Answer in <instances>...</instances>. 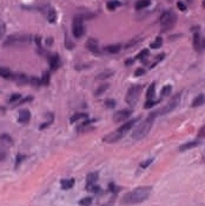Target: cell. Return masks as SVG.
I'll list each match as a JSON object with an SVG mask.
<instances>
[{"label": "cell", "instance_id": "1", "mask_svg": "<svg viewBox=\"0 0 205 206\" xmlns=\"http://www.w3.org/2000/svg\"><path fill=\"white\" fill-rule=\"evenodd\" d=\"M151 192H152V187L151 186L137 187L133 191L126 193L121 199V204H129V205L139 204V203L147 199V197L151 194Z\"/></svg>", "mask_w": 205, "mask_h": 206}, {"label": "cell", "instance_id": "2", "mask_svg": "<svg viewBox=\"0 0 205 206\" xmlns=\"http://www.w3.org/2000/svg\"><path fill=\"white\" fill-rule=\"evenodd\" d=\"M157 115H158L157 111H156V112L150 113L145 119L143 120L138 126L133 130L132 134H131L132 139L133 140H140V139H143V138H145L146 135L149 134V132H150V130H151V127H152V125H153V121H154V119H156Z\"/></svg>", "mask_w": 205, "mask_h": 206}, {"label": "cell", "instance_id": "3", "mask_svg": "<svg viewBox=\"0 0 205 206\" xmlns=\"http://www.w3.org/2000/svg\"><path fill=\"white\" fill-rule=\"evenodd\" d=\"M159 22H160V27H162V32H167L174 27L176 22H177V15L172 10L165 11L160 15Z\"/></svg>", "mask_w": 205, "mask_h": 206}, {"label": "cell", "instance_id": "4", "mask_svg": "<svg viewBox=\"0 0 205 206\" xmlns=\"http://www.w3.org/2000/svg\"><path fill=\"white\" fill-rule=\"evenodd\" d=\"M143 85H132V86L129 88V91H127V93H126V97H125V100L126 103L129 104V105H136L137 104V101L139 99V95L141 93V91H143Z\"/></svg>", "mask_w": 205, "mask_h": 206}, {"label": "cell", "instance_id": "5", "mask_svg": "<svg viewBox=\"0 0 205 206\" xmlns=\"http://www.w3.org/2000/svg\"><path fill=\"white\" fill-rule=\"evenodd\" d=\"M72 33L74 38H80L85 33V28L83 25V17L80 14H77L72 21Z\"/></svg>", "mask_w": 205, "mask_h": 206}, {"label": "cell", "instance_id": "6", "mask_svg": "<svg viewBox=\"0 0 205 206\" xmlns=\"http://www.w3.org/2000/svg\"><path fill=\"white\" fill-rule=\"evenodd\" d=\"M179 101H180V94H176V95L166 104L165 106H163L160 110L157 111L158 115H164V114H167V113H171L176 107L178 106Z\"/></svg>", "mask_w": 205, "mask_h": 206}, {"label": "cell", "instance_id": "7", "mask_svg": "<svg viewBox=\"0 0 205 206\" xmlns=\"http://www.w3.org/2000/svg\"><path fill=\"white\" fill-rule=\"evenodd\" d=\"M31 35H11L8 39L4 42V46H12V45H19V44H28L31 42Z\"/></svg>", "mask_w": 205, "mask_h": 206}, {"label": "cell", "instance_id": "8", "mask_svg": "<svg viewBox=\"0 0 205 206\" xmlns=\"http://www.w3.org/2000/svg\"><path fill=\"white\" fill-rule=\"evenodd\" d=\"M193 48L197 53H203L205 50V39L202 34L199 33V31H195L193 34Z\"/></svg>", "mask_w": 205, "mask_h": 206}, {"label": "cell", "instance_id": "9", "mask_svg": "<svg viewBox=\"0 0 205 206\" xmlns=\"http://www.w3.org/2000/svg\"><path fill=\"white\" fill-rule=\"evenodd\" d=\"M124 137V134L121 132H119L118 130H116L114 132H111L109 133V134H106L103 137V141L106 143V144H114V143H117L118 140H120L121 138Z\"/></svg>", "mask_w": 205, "mask_h": 206}, {"label": "cell", "instance_id": "10", "mask_svg": "<svg viewBox=\"0 0 205 206\" xmlns=\"http://www.w3.org/2000/svg\"><path fill=\"white\" fill-rule=\"evenodd\" d=\"M131 113H132L131 110L125 108V110H121V111H118V112L114 113L112 119L114 123H121V121H124V120L129 119V118L131 117Z\"/></svg>", "mask_w": 205, "mask_h": 206}, {"label": "cell", "instance_id": "11", "mask_svg": "<svg viewBox=\"0 0 205 206\" xmlns=\"http://www.w3.org/2000/svg\"><path fill=\"white\" fill-rule=\"evenodd\" d=\"M86 48H87L91 53L96 54V55H99V54L101 53L99 44H98V40L93 39V38H90V39L86 41Z\"/></svg>", "mask_w": 205, "mask_h": 206}, {"label": "cell", "instance_id": "12", "mask_svg": "<svg viewBox=\"0 0 205 206\" xmlns=\"http://www.w3.org/2000/svg\"><path fill=\"white\" fill-rule=\"evenodd\" d=\"M139 119H140V118H134V119H131L130 121H127V123H125V124H123V125L118 128V131L121 132L124 135H125L126 133L129 132V131H130V130H131V128L136 125V123H137Z\"/></svg>", "mask_w": 205, "mask_h": 206}, {"label": "cell", "instance_id": "13", "mask_svg": "<svg viewBox=\"0 0 205 206\" xmlns=\"http://www.w3.org/2000/svg\"><path fill=\"white\" fill-rule=\"evenodd\" d=\"M200 145V141L198 140H192V141H187L185 144H183V145H180L179 146V151L180 152H185V151H189V150H191V148H195V147H197Z\"/></svg>", "mask_w": 205, "mask_h": 206}, {"label": "cell", "instance_id": "14", "mask_svg": "<svg viewBox=\"0 0 205 206\" xmlns=\"http://www.w3.org/2000/svg\"><path fill=\"white\" fill-rule=\"evenodd\" d=\"M31 119V113L28 110H21L18 115V121L20 124H26Z\"/></svg>", "mask_w": 205, "mask_h": 206}, {"label": "cell", "instance_id": "15", "mask_svg": "<svg viewBox=\"0 0 205 206\" xmlns=\"http://www.w3.org/2000/svg\"><path fill=\"white\" fill-rule=\"evenodd\" d=\"M48 63H50V67L51 70L54 71L60 66V58L58 54H52L51 57H48Z\"/></svg>", "mask_w": 205, "mask_h": 206}, {"label": "cell", "instance_id": "16", "mask_svg": "<svg viewBox=\"0 0 205 206\" xmlns=\"http://www.w3.org/2000/svg\"><path fill=\"white\" fill-rule=\"evenodd\" d=\"M74 184H76V180L74 178H68V179H61L60 181V186L63 190H70V188H72L74 186Z\"/></svg>", "mask_w": 205, "mask_h": 206}, {"label": "cell", "instance_id": "17", "mask_svg": "<svg viewBox=\"0 0 205 206\" xmlns=\"http://www.w3.org/2000/svg\"><path fill=\"white\" fill-rule=\"evenodd\" d=\"M99 179V173L98 172H92L88 173L86 177V185H93L97 184V181Z\"/></svg>", "mask_w": 205, "mask_h": 206}, {"label": "cell", "instance_id": "18", "mask_svg": "<svg viewBox=\"0 0 205 206\" xmlns=\"http://www.w3.org/2000/svg\"><path fill=\"white\" fill-rule=\"evenodd\" d=\"M205 104V94L204 93H200L198 94L193 101H192L191 106L192 107H198V106H202V105H204Z\"/></svg>", "mask_w": 205, "mask_h": 206}, {"label": "cell", "instance_id": "19", "mask_svg": "<svg viewBox=\"0 0 205 206\" xmlns=\"http://www.w3.org/2000/svg\"><path fill=\"white\" fill-rule=\"evenodd\" d=\"M113 74H114V71H112V70H105V71L99 72V73L97 74L96 79H97V80L107 79V78H110V77H111V75H113Z\"/></svg>", "mask_w": 205, "mask_h": 206}, {"label": "cell", "instance_id": "20", "mask_svg": "<svg viewBox=\"0 0 205 206\" xmlns=\"http://www.w3.org/2000/svg\"><path fill=\"white\" fill-rule=\"evenodd\" d=\"M106 52H109V53H112V54H116L118 53L120 50H121V45L120 44H114V45H109V46L105 47Z\"/></svg>", "mask_w": 205, "mask_h": 206}, {"label": "cell", "instance_id": "21", "mask_svg": "<svg viewBox=\"0 0 205 206\" xmlns=\"http://www.w3.org/2000/svg\"><path fill=\"white\" fill-rule=\"evenodd\" d=\"M87 118V113H74L72 117L70 118V123H77L81 119H86Z\"/></svg>", "mask_w": 205, "mask_h": 206}, {"label": "cell", "instance_id": "22", "mask_svg": "<svg viewBox=\"0 0 205 206\" xmlns=\"http://www.w3.org/2000/svg\"><path fill=\"white\" fill-rule=\"evenodd\" d=\"M47 20L51 24H54L57 21V13H55V11L53 8H48L47 10Z\"/></svg>", "mask_w": 205, "mask_h": 206}, {"label": "cell", "instance_id": "23", "mask_svg": "<svg viewBox=\"0 0 205 206\" xmlns=\"http://www.w3.org/2000/svg\"><path fill=\"white\" fill-rule=\"evenodd\" d=\"M121 5V2L120 1H117V0H110L107 4H106V7H107V10H110V11H114L116 8L118 6Z\"/></svg>", "mask_w": 205, "mask_h": 206}, {"label": "cell", "instance_id": "24", "mask_svg": "<svg viewBox=\"0 0 205 206\" xmlns=\"http://www.w3.org/2000/svg\"><path fill=\"white\" fill-rule=\"evenodd\" d=\"M147 6H150V0H138L136 2V10H143Z\"/></svg>", "mask_w": 205, "mask_h": 206}, {"label": "cell", "instance_id": "25", "mask_svg": "<svg viewBox=\"0 0 205 206\" xmlns=\"http://www.w3.org/2000/svg\"><path fill=\"white\" fill-rule=\"evenodd\" d=\"M154 93H156V84H154V83H152V84L150 85V87H149V90H147L146 98H147V99H153Z\"/></svg>", "mask_w": 205, "mask_h": 206}, {"label": "cell", "instance_id": "26", "mask_svg": "<svg viewBox=\"0 0 205 206\" xmlns=\"http://www.w3.org/2000/svg\"><path fill=\"white\" fill-rule=\"evenodd\" d=\"M0 75L2 77V78H5V79H12V73L7 70V68H4V67H0Z\"/></svg>", "mask_w": 205, "mask_h": 206}, {"label": "cell", "instance_id": "27", "mask_svg": "<svg viewBox=\"0 0 205 206\" xmlns=\"http://www.w3.org/2000/svg\"><path fill=\"white\" fill-rule=\"evenodd\" d=\"M162 44H163V39H162L160 37H157V38H156V41H153V42L150 44V47L153 48V50H157V48H159V47L162 46Z\"/></svg>", "mask_w": 205, "mask_h": 206}, {"label": "cell", "instance_id": "28", "mask_svg": "<svg viewBox=\"0 0 205 206\" xmlns=\"http://www.w3.org/2000/svg\"><path fill=\"white\" fill-rule=\"evenodd\" d=\"M109 88V84H103V85H100L97 90H96V92H94V94H96V97H99L101 93H104L106 90Z\"/></svg>", "mask_w": 205, "mask_h": 206}, {"label": "cell", "instance_id": "29", "mask_svg": "<svg viewBox=\"0 0 205 206\" xmlns=\"http://www.w3.org/2000/svg\"><path fill=\"white\" fill-rule=\"evenodd\" d=\"M160 103V100H153V99H147V101L145 103V105H144V107L145 108H151V107H153L154 105H157V104H159Z\"/></svg>", "mask_w": 205, "mask_h": 206}, {"label": "cell", "instance_id": "30", "mask_svg": "<svg viewBox=\"0 0 205 206\" xmlns=\"http://www.w3.org/2000/svg\"><path fill=\"white\" fill-rule=\"evenodd\" d=\"M92 201H93L92 197H85V198H83L81 200H79V205H84V206L91 205Z\"/></svg>", "mask_w": 205, "mask_h": 206}, {"label": "cell", "instance_id": "31", "mask_svg": "<svg viewBox=\"0 0 205 206\" xmlns=\"http://www.w3.org/2000/svg\"><path fill=\"white\" fill-rule=\"evenodd\" d=\"M149 57V50H143L140 53H138L137 55V59H140L141 61H144L145 63V59Z\"/></svg>", "mask_w": 205, "mask_h": 206}, {"label": "cell", "instance_id": "32", "mask_svg": "<svg viewBox=\"0 0 205 206\" xmlns=\"http://www.w3.org/2000/svg\"><path fill=\"white\" fill-rule=\"evenodd\" d=\"M171 91H172L171 85H165V86L162 88V92H160V93H162L163 97H166V95H169V94L171 93Z\"/></svg>", "mask_w": 205, "mask_h": 206}, {"label": "cell", "instance_id": "33", "mask_svg": "<svg viewBox=\"0 0 205 206\" xmlns=\"http://www.w3.org/2000/svg\"><path fill=\"white\" fill-rule=\"evenodd\" d=\"M28 83L31 85H33V86H39V85H41V79H38L35 77H31L30 80H28Z\"/></svg>", "mask_w": 205, "mask_h": 206}, {"label": "cell", "instance_id": "34", "mask_svg": "<svg viewBox=\"0 0 205 206\" xmlns=\"http://www.w3.org/2000/svg\"><path fill=\"white\" fill-rule=\"evenodd\" d=\"M104 104H105V106L107 108H113V107H116V105H117V103H116L114 99H106Z\"/></svg>", "mask_w": 205, "mask_h": 206}, {"label": "cell", "instance_id": "35", "mask_svg": "<svg viewBox=\"0 0 205 206\" xmlns=\"http://www.w3.org/2000/svg\"><path fill=\"white\" fill-rule=\"evenodd\" d=\"M48 83H50V73L45 72L41 78V85H48Z\"/></svg>", "mask_w": 205, "mask_h": 206}, {"label": "cell", "instance_id": "36", "mask_svg": "<svg viewBox=\"0 0 205 206\" xmlns=\"http://www.w3.org/2000/svg\"><path fill=\"white\" fill-rule=\"evenodd\" d=\"M20 98H21V95H20L19 93H13L12 95H11V98L8 99V103H10V104H13V103H15V101L18 103V100H19Z\"/></svg>", "mask_w": 205, "mask_h": 206}, {"label": "cell", "instance_id": "37", "mask_svg": "<svg viewBox=\"0 0 205 206\" xmlns=\"http://www.w3.org/2000/svg\"><path fill=\"white\" fill-rule=\"evenodd\" d=\"M0 139H1V141H4V143H7V144H12V143H13L12 138H11V137H10L8 134H1Z\"/></svg>", "mask_w": 205, "mask_h": 206}, {"label": "cell", "instance_id": "38", "mask_svg": "<svg viewBox=\"0 0 205 206\" xmlns=\"http://www.w3.org/2000/svg\"><path fill=\"white\" fill-rule=\"evenodd\" d=\"M152 163H153V158H150V159H146L145 161L140 163V167H141V168H147V167L150 166V165H151Z\"/></svg>", "mask_w": 205, "mask_h": 206}, {"label": "cell", "instance_id": "39", "mask_svg": "<svg viewBox=\"0 0 205 206\" xmlns=\"http://www.w3.org/2000/svg\"><path fill=\"white\" fill-rule=\"evenodd\" d=\"M24 159H26V156H23V154H18V156H17V158H15V165H14L15 168L19 166L20 163H21Z\"/></svg>", "mask_w": 205, "mask_h": 206}, {"label": "cell", "instance_id": "40", "mask_svg": "<svg viewBox=\"0 0 205 206\" xmlns=\"http://www.w3.org/2000/svg\"><path fill=\"white\" fill-rule=\"evenodd\" d=\"M53 123V114H50V120L48 121H46V123H44L43 125H40V130H44V128H46V127H48L51 124Z\"/></svg>", "mask_w": 205, "mask_h": 206}, {"label": "cell", "instance_id": "41", "mask_svg": "<svg viewBox=\"0 0 205 206\" xmlns=\"http://www.w3.org/2000/svg\"><path fill=\"white\" fill-rule=\"evenodd\" d=\"M145 68H143V67H139V68H137L136 71H134V75L136 77H140V75H143V74L145 73Z\"/></svg>", "mask_w": 205, "mask_h": 206}, {"label": "cell", "instance_id": "42", "mask_svg": "<svg viewBox=\"0 0 205 206\" xmlns=\"http://www.w3.org/2000/svg\"><path fill=\"white\" fill-rule=\"evenodd\" d=\"M139 40H141V39H140V38H138V37H137V38H134V39H133L132 41H129V42H127V45H126V48H129V47H132V46H134V45H136V44L138 42Z\"/></svg>", "mask_w": 205, "mask_h": 206}, {"label": "cell", "instance_id": "43", "mask_svg": "<svg viewBox=\"0 0 205 206\" xmlns=\"http://www.w3.org/2000/svg\"><path fill=\"white\" fill-rule=\"evenodd\" d=\"M177 7H178L179 11H182V12H185L186 11V6L184 2H182V1H178L177 2Z\"/></svg>", "mask_w": 205, "mask_h": 206}, {"label": "cell", "instance_id": "44", "mask_svg": "<svg viewBox=\"0 0 205 206\" xmlns=\"http://www.w3.org/2000/svg\"><path fill=\"white\" fill-rule=\"evenodd\" d=\"M109 186H110V191H111V192H113V193H118V192H119L120 187H117L116 185H114V184H113V183H112V184H110Z\"/></svg>", "mask_w": 205, "mask_h": 206}, {"label": "cell", "instance_id": "45", "mask_svg": "<svg viewBox=\"0 0 205 206\" xmlns=\"http://www.w3.org/2000/svg\"><path fill=\"white\" fill-rule=\"evenodd\" d=\"M32 97H27V98H24V99L21 100V101H19V103H17L18 105H23V104H25V103H28V101H32Z\"/></svg>", "mask_w": 205, "mask_h": 206}, {"label": "cell", "instance_id": "46", "mask_svg": "<svg viewBox=\"0 0 205 206\" xmlns=\"http://www.w3.org/2000/svg\"><path fill=\"white\" fill-rule=\"evenodd\" d=\"M4 33H5V24L0 22V37H1Z\"/></svg>", "mask_w": 205, "mask_h": 206}, {"label": "cell", "instance_id": "47", "mask_svg": "<svg viewBox=\"0 0 205 206\" xmlns=\"http://www.w3.org/2000/svg\"><path fill=\"white\" fill-rule=\"evenodd\" d=\"M198 135H199V137H205V126L203 127V128H200V131H199Z\"/></svg>", "mask_w": 205, "mask_h": 206}, {"label": "cell", "instance_id": "48", "mask_svg": "<svg viewBox=\"0 0 205 206\" xmlns=\"http://www.w3.org/2000/svg\"><path fill=\"white\" fill-rule=\"evenodd\" d=\"M5 158H6V153L0 152V161H1V160H4Z\"/></svg>", "mask_w": 205, "mask_h": 206}, {"label": "cell", "instance_id": "49", "mask_svg": "<svg viewBox=\"0 0 205 206\" xmlns=\"http://www.w3.org/2000/svg\"><path fill=\"white\" fill-rule=\"evenodd\" d=\"M133 61H134V60H133V59L126 60V61H125V65H126V66H127V65H130V64H133Z\"/></svg>", "mask_w": 205, "mask_h": 206}, {"label": "cell", "instance_id": "50", "mask_svg": "<svg viewBox=\"0 0 205 206\" xmlns=\"http://www.w3.org/2000/svg\"><path fill=\"white\" fill-rule=\"evenodd\" d=\"M203 7L205 8V0H203Z\"/></svg>", "mask_w": 205, "mask_h": 206}, {"label": "cell", "instance_id": "51", "mask_svg": "<svg viewBox=\"0 0 205 206\" xmlns=\"http://www.w3.org/2000/svg\"><path fill=\"white\" fill-rule=\"evenodd\" d=\"M187 1H189V2H192V0H187Z\"/></svg>", "mask_w": 205, "mask_h": 206}, {"label": "cell", "instance_id": "52", "mask_svg": "<svg viewBox=\"0 0 205 206\" xmlns=\"http://www.w3.org/2000/svg\"><path fill=\"white\" fill-rule=\"evenodd\" d=\"M203 159H204V160H205V153H204V157H203Z\"/></svg>", "mask_w": 205, "mask_h": 206}]
</instances>
